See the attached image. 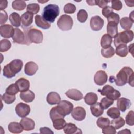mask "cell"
<instances>
[{"label":"cell","mask_w":134,"mask_h":134,"mask_svg":"<svg viewBox=\"0 0 134 134\" xmlns=\"http://www.w3.org/2000/svg\"><path fill=\"white\" fill-rule=\"evenodd\" d=\"M23 66V63L21 60H14L4 67L3 75L6 78H12L21 71Z\"/></svg>","instance_id":"6da1fadb"},{"label":"cell","mask_w":134,"mask_h":134,"mask_svg":"<svg viewBox=\"0 0 134 134\" xmlns=\"http://www.w3.org/2000/svg\"><path fill=\"white\" fill-rule=\"evenodd\" d=\"M22 27L24 29L28 45L31 43L39 44L42 42L43 34L40 30L36 28H28V30H27V29H25L23 27Z\"/></svg>","instance_id":"7a4b0ae2"},{"label":"cell","mask_w":134,"mask_h":134,"mask_svg":"<svg viewBox=\"0 0 134 134\" xmlns=\"http://www.w3.org/2000/svg\"><path fill=\"white\" fill-rule=\"evenodd\" d=\"M60 13L59 7L55 4H49L44 7L42 13V18L48 23H53Z\"/></svg>","instance_id":"3957f363"},{"label":"cell","mask_w":134,"mask_h":134,"mask_svg":"<svg viewBox=\"0 0 134 134\" xmlns=\"http://www.w3.org/2000/svg\"><path fill=\"white\" fill-rule=\"evenodd\" d=\"M133 73L131 68L125 66L122 68L116 75L115 80L116 84L117 86H121L125 85L128 81L129 77Z\"/></svg>","instance_id":"277c9868"},{"label":"cell","mask_w":134,"mask_h":134,"mask_svg":"<svg viewBox=\"0 0 134 134\" xmlns=\"http://www.w3.org/2000/svg\"><path fill=\"white\" fill-rule=\"evenodd\" d=\"M114 38V43L116 47L119 44H126L133 40V32L131 30H125L118 33Z\"/></svg>","instance_id":"5b68a950"},{"label":"cell","mask_w":134,"mask_h":134,"mask_svg":"<svg viewBox=\"0 0 134 134\" xmlns=\"http://www.w3.org/2000/svg\"><path fill=\"white\" fill-rule=\"evenodd\" d=\"M73 24L72 18L65 14L61 15L57 21L58 27L62 31H68L72 29Z\"/></svg>","instance_id":"8992f818"},{"label":"cell","mask_w":134,"mask_h":134,"mask_svg":"<svg viewBox=\"0 0 134 134\" xmlns=\"http://www.w3.org/2000/svg\"><path fill=\"white\" fill-rule=\"evenodd\" d=\"M12 38L14 43L19 44L28 45L25 33L18 28H14V32Z\"/></svg>","instance_id":"52a82bcc"},{"label":"cell","mask_w":134,"mask_h":134,"mask_svg":"<svg viewBox=\"0 0 134 134\" xmlns=\"http://www.w3.org/2000/svg\"><path fill=\"white\" fill-rule=\"evenodd\" d=\"M15 111L16 114L19 117L24 118L29 114L30 112V107L26 104L19 103L15 107Z\"/></svg>","instance_id":"ba28073f"},{"label":"cell","mask_w":134,"mask_h":134,"mask_svg":"<svg viewBox=\"0 0 134 134\" xmlns=\"http://www.w3.org/2000/svg\"><path fill=\"white\" fill-rule=\"evenodd\" d=\"M104 24V20L99 16H95L91 18L90 27L94 31L100 30L103 28Z\"/></svg>","instance_id":"9c48e42d"},{"label":"cell","mask_w":134,"mask_h":134,"mask_svg":"<svg viewBox=\"0 0 134 134\" xmlns=\"http://www.w3.org/2000/svg\"><path fill=\"white\" fill-rule=\"evenodd\" d=\"M72 117L76 120L82 121L84 120L86 116V111L81 106H77L73 109L71 112Z\"/></svg>","instance_id":"30bf717a"},{"label":"cell","mask_w":134,"mask_h":134,"mask_svg":"<svg viewBox=\"0 0 134 134\" xmlns=\"http://www.w3.org/2000/svg\"><path fill=\"white\" fill-rule=\"evenodd\" d=\"M14 32V28L9 24H4L0 27V34L3 38H10L13 36Z\"/></svg>","instance_id":"8fae6325"},{"label":"cell","mask_w":134,"mask_h":134,"mask_svg":"<svg viewBox=\"0 0 134 134\" xmlns=\"http://www.w3.org/2000/svg\"><path fill=\"white\" fill-rule=\"evenodd\" d=\"M58 106L65 116L69 115L73 109V105L72 103L65 100H61L58 104Z\"/></svg>","instance_id":"7c38bea8"},{"label":"cell","mask_w":134,"mask_h":134,"mask_svg":"<svg viewBox=\"0 0 134 134\" xmlns=\"http://www.w3.org/2000/svg\"><path fill=\"white\" fill-rule=\"evenodd\" d=\"M107 79L108 76L106 73L103 70H99L95 73L94 80L95 84L100 86L107 82Z\"/></svg>","instance_id":"4fadbf2b"},{"label":"cell","mask_w":134,"mask_h":134,"mask_svg":"<svg viewBox=\"0 0 134 134\" xmlns=\"http://www.w3.org/2000/svg\"><path fill=\"white\" fill-rule=\"evenodd\" d=\"M20 124L23 129L26 131L32 130L35 128V121L32 119L26 117L21 119Z\"/></svg>","instance_id":"5bb4252c"},{"label":"cell","mask_w":134,"mask_h":134,"mask_svg":"<svg viewBox=\"0 0 134 134\" xmlns=\"http://www.w3.org/2000/svg\"><path fill=\"white\" fill-rule=\"evenodd\" d=\"M38 70V65L33 61H29L26 63L25 65V73L29 76L34 75Z\"/></svg>","instance_id":"9a60e30c"},{"label":"cell","mask_w":134,"mask_h":134,"mask_svg":"<svg viewBox=\"0 0 134 134\" xmlns=\"http://www.w3.org/2000/svg\"><path fill=\"white\" fill-rule=\"evenodd\" d=\"M131 105L130 100L126 98L121 97L117 100V108L122 112L125 111L128 109Z\"/></svg>","instance_id":"2e32d148"},{"label":"cell","mask_w":134,"mask_h":134,"mask_svg":"<svg viewBox=\"0 0 134 134\" xmlns=\"http://www.w3.org/2000/svg\"><path fill=\"white\" fill-rule=\"evenodd\" d=\"M65 95L69 98L75 101L81 100L83 98L82 93L76 89H70L65 92Z\"/></svg>","instance_id":"e0dca14e"},{"label":"cell","mask_w":134,"mask_h":134,"mask_svg":"<svg viewBox=\"0 0 134 134\" xmlns=\"http://www.w3.org/2000/svg\"><path fill=\"white\" fill-rule=\"evenodd\" d=\"M34 14L31 13L26 12L21 16L22 27H27L31 25L33 21Z\"/></svg>","instance_id":"ac0fdd59"},{"label":"cell","mask_w":134,"mask_h":134,"mask_svg":"<svg viewBox=\"0 0 134 134\" xmlns=\"http://www.w3.org/2000/svg\"><path fill=\"white\" fill-rule=\"evenodd\" d=\"M64 117L65 115L63 114L58 106L52 107L50 110V117L52 121L58 118H64Z\"/></svg>","instance_id":"d6986e66"},{"label":"cell","mask_w":134,"mask_h":134,"mask_svg":"<svg viewBox=\"0 0 134 134\" xmlns=\"http://www.w3.org/2000/svg\"><path fill=\"white\" fill-rule=\"evenodd\" d=\"M15 84L18 87L19 91L20 92L27 91L30 86L29 81L25 78H20L17 80Z\"/></svg>","instance_id":"ffe728a7"},{"label":"cell","mask_w":134,"mask_h":134,"mask_svg":"<svg viewBox=\"0 0 134 134\" xmlns=\"http://www.w3.org/2000/svg\"><path fill=\"white\" fill-rule=\"evenodd\" d=\"M61 101V97L59 94L55 92L49 93L47 96V102L51 105L58 104Z\"/></svg>","instance_id":"44dd1931"},{"label":"cell","mask_w":134,"mask_h":134,"mask_svg":"<svg viewBox=\"0 0 134 134\" xmlns=\"http://www.w3.org/2000/svg\"><path fill=\"white\" fill-rule=\"evenodd\" d=\"M64 132L66 134H74V133H82L81 130L78 128L76 125L73 123L66 124L63 128Z\"/></svg>","instance_id":"7402d4cb"},{"label":"cell","mask_w":134,"mask_h":134,"mask_svg":"<svg viewBox=\"0 0 134 134\" xmlns=\"http://www.w3.org/2000/svg\"><path fill=\"white\" fill-rule=\"evenodd\" d=\"M35 23L36 25L42 29H47L50 27L51 25L49 23L46 21L42 16L39 15H37L35 17Z\"/></svg>","instance_id":"603a6c76"},{"label":"cell","mask_w":134,"mask_h":134,"mask_svg":"<svg viewBox=\"0 0 134 134\" xmlns=\"http://www.w3.org/2000/svg\"><path fill=\"white\" fill-rule=\"evenodd\" d=\"M19 96L21 99L26 103L32 102L35 98L34 93L30 90L21 92Z\"/></svg>","instance_id":"cb8c5ba5"},{"label":"cell","mask_w":134,"mask_h":134,"mask_svg":"<svg viewBox=\"0 0 134 134\" xmlns=\"http://www.w3.org/2000/svg\"><path fill=\"white\" fill-rule=\"evenodd\" d=\"M118 24L109 21L108 22L107 25V32L111 38H115L118 34Z\"/></svg>","instance_id":"d4e9b609"},{"label":"cell","mask_w":134,"mask_h":134,"mask_svg":"<svg viewBox=\"0 0 134 134\" xmlns=\"http://www.w3.org/2000/svg\"><path fill=\"white\" fill-rule=\"evenodd\" d=\"M92 114L96 117L100 116L104 113V109L102 107L100 103H96L90 107Z\"/></svg>","instance_id":"484cf974"},{"label":"cell","mask_w":134,"mask_h":134,"mask_svg":"<svg viewBox=\"0 0 134 134\" xmlns=\"http://www.w3.org/2000/svg\"><path fill=\"white\" fill-rule=\"evenodd\" d=\"M9 20L12 25L14 27H19L21 25V17L20 15L16 12H13L10 15L9 17Z\"/></svg>","instance_id":"4316f807"},{"label":"cell","mask_w":134,"mask_h":134,"mask_svg":"<svg viewBox=\"0 0 134 134\" xmlns=\"http://www.w3.org/2000/svg\"><path fill=\"white\" fill-rule=\"evenodd\" d=\"M8 129L13 133H19L22 132L24 130L20 124L16 122H10L8 126Z\"/></svg>","instance_id":"83f0119b"},{"label":"cell","mask_w":134,"mask_h":134,"mask_svg":"<svg viewBox=\"0 0 134 134\" xmlns=\"http://www.w3.org/2000/svg\"><path fill=\"white\" fill-rule=\"evenodd\" d=\"M97 95L95 93L92 92L88 93L84 97V101L85 103L91 106L95 104L97 102Z\"/></svg>","instance_id":"f1b7e54d"},{"label":"cell","mask_w":134,"mask_h":134,"mask_svg":"<svg viewBox=\"0 0 134 134\" xmlns=\"http://www.w3.org/2000/svg\"><path fill=\"white\" fill-rule=\"evenodd\" d=\"M116 53L117 55L121 57H125L128 53V50L126 44H121L116 47Z\"/></svg>","instance_id":"f546056e"},{"label":"cell","mask_w":134,"mask_h":134,"mask_svg":"<svg viewBox=\"0 0 134 134\" xmlns=\"http://www.w3.org/2000/svg\"><path fill=\"white\" fill-rule=\"evenodd\" d=\"M112 38L108 34H104L100 40V46L103 48H107L112 43Z\"/></svg>","instance_id":"4dcf8cb0"},{"label":"cell","mask_w":134,"mask_h":134,"mask_svg":"<svg viewBox=\"0 0 134 134\" xmlns=\"http://www.w3.org/2000/svg\"><path fill=\"white\" fill-rule=\"evenodd\" d=\"M119 21L120 26L125 30H130L133 25V22L127 17L122 18Z\"/></svg>","instance_id":"1f68e13d"},{"label":"cell","mask_w":134,"mask_h":134,"mask_svg":"<svg viewBox=\"0 0 134 134\" xmlns=\"http://www.w3.org/2000/svg\"><path fill=\"white\" fill-rule=\"evenodd\" d=\"M110 124L111 126L115 129H119L125 125V121L122 117L119 116L116 118H114V119H113L111 121Z\"/></svg>","instance_id":"d6a6232c"},{"label":"cell","mask_w":134,"mask_h":134,"mask_svg":"<svg viewBox=\"0 0 134 134\" xmlns=\"http://www.w3.org/2000/svg\"><path fill=\"white\" fill-rule=\"evenodd\" d=\"M12 8L18 11L24 10L26 7V3L24 1H14L12 4Z\"/></svg>","instance_id":"836d02e7"},{"label":"cell","mask_w":134,"mask_h":134,"mask_svg":"<svg viewBox=\"0 0 134 134\" xmlns=\"http://www.w3.org/2000/svg\"><path fill=\"white\" fill-rule=\"evenodd\" d=\"M115 50L111 46L107 48H102L101 50V54L102 56L105 58L112 57L115 54Z\"/></svg>","instance_id":"e575fe53"},{"label":"cell","mask_w":134,"mask_h":134,"mask_svg":"<svg viewBox=\"0 0 134 134\" xmlns=\"http://www.w3.org/2000/svg\"><path fill=\"white\" fill-rule=\"evenodd\" d=\"M52 122L53 127L57 130H60L61 129H63L66 124L64 118L57 119L52 121Z\"/></svg>","instance_id":"d590c367"},{"label":"cell","mask_w":134,"mask_h":134,"mask_svg":"<svg viewBox=\"0 0 134 134\" xmlns=\"http://www.w3.org/2000/svg\"><path fill=\"white\" fill-rule=\"evenodd\" d=\"M97 125L98 127L103 129L108 126H109L110 124V121L109 119L105 117H99L98 118L96 121Z\"/></svg>","instance_id":"8d00e7d4"},{"label":"cell","mask_w":134,"mask_h":134,"mask_svg":"<svg viewBox=\"0 0 134 134\" xmlns=\"http://www.w3.org/2000/svg\"><path fill=\"white\" fill-rule=\"evenodd\" d=\"M11 47V42L7 39H2L0 41V51L1 52H6Z\"/></svg>","instance_id":"74e56055"},{"label":"cell","mask_w":134,"mask_h":134,"mask_svg":"<svg viewBox=\"0 0 134 134\" xmlns=\"http://www.w3.org/2000/svg\"><path fill=\"white\" fill-rule=\"evenodd\" d=\"M107 115L111 118H116L120 116V113L119 109L115 107H111L107 111Z\"/></svg>","instance_id":"f35d334b"},{"label":"cell","mask_w":134,"mask_h":134,"mask_svg":"<svg viewBox=\"0 0 134 134\" xmlns=\"http://www.w3.org/2000/svg\"><path fill=\"white\" fill-rule=\"evenodd\" d=\"M40 10V6L37 3H31L28 4L27 7V12L32 13L33 14H37Z\"/></svg>","instance_id":"ab89813d"},{"label":"cell","mask_w":134,"mask_h":134,"mask_svg":"<svg viewBox=\"0 0 134 134\" xmlns=\"http://www.w3.org/2000/svg\"><path fill=\"white\" fill-rule=\"evenodd\" d=\"M88 14L84 9H80L77 14V20L81 23H84L87 19Z\"/></svg>","instance_id":"60d3db41"},{"label":"cell","mask_w":134,"mask_h":134,"mask_svg":"<svg viewBox=\"0 0 134 134\" xmlns=\"http://www.w3.org/2000/svg\"><path fill=\"white\" fill-rule=\"evenodd\" d=\"M1 98L6 104H10L15 100L16 97L15 95H10L6 93L1 96Z\"/></svg>","instance_id":"b9f144b4"},{"label":"cell","mask_w":134,"mask_h":134,"mask_svg":"<svg viewBox=\"0 0 134 134\" xmlns=\"http://www.w3.org/2000/svg\"><path fill=\"white\" fill-rule=\"evenodd\" d=\"M113 103V100H111L107 97H104L101 99L100 104L104 109H106L111 105H112Z\"/></svg>","instance_id":"7bdbcfd3"},{"label":"cell","mask_w":134,"mask_h":134,"mask_svg":"<svg viewBox=\"0 0 134 134\" xmlns=\"http://www.w3.org/2000/svg\"><path fill=\"white\" fill-rule=\"evenodd\" d=\"M19 91V89L17 85L15 84H12L10 85H9L7 88L6 89V93L10 94L15 95Z\"/></svg>","instance_id":"ee69618b"},{"label":"cell","mask_w":134,"mask_h":134,"mask_svg":"<svg viewBox=\"0 0 134 134\" xmlns=\"http://www.w3.org/2000/svg\"><path fill=\"white\" fill-rule=\"evenodd\" d=\"M63 10L66 14H73L76 10V7L72 3H68L64 6Z\"/></svg>","instance_id":"f6af8a7d"},{"label":"cell","mask_w":134,"mask_h":134,"mask_svg":"<svg viewBox=\"0 0 134 134\" xmlns=\"http://www.w3.org/2000/svg\"><path fill=\"white\" fill-rule=\"evenodd\" d=\"M114 90V87L109 85H105L102 90L100 91V93L102 95L107 96L109 93H110Z\"/></svg>","instance_id":"bcb514c9"},{"label":"cell","mask_w":134,"mask_h":134,"mask_svg":"<svg viewBox=\"0 0 134 134\" xmlns=\"http://www.w3.org/2000/svg\"><path fill=\"white\" fill-rule=\"evenodd\" d=\"M134 112L131 110L128 112L126 117V122L129 126H133L134 125Z\"/></svg>","instance_id":"7dc6e473"},{"label":"cell","mask_w":134,"mask_h":134,"mask_svg":"<svg viewBox=\"0 0 134 134\" xmlns=\"http://www.w3.org/2000/svg\"><path fill=\"white\" fill-rule=\"evenodd\" d=\"M120 96V93L119 91H118L117 90L114 89L110 93H109L107 96H106V97L115 100L118 99Z\"/></svg>","instance_id":"c3c4849f"},{"label":"cell","mask_w":134,"mask_h":134,"mask_svg":"<svg viewBox=\"0 0 134 134\" xmlns=\"http://www.w3.org/2000/svg\"><path fill=\"white\" fill-rule=\"evenodd\" d=\"M107 21H111L114 22L117 24H118L119 22V16L118 14L115 13H112L107 18Z\"/></svg>","instance_id":"681fc988"},{"label":"cell","mask_w":134,"mask_h":134,"mask_svg":"<svg viewBox=\"0 0 134 134\" xmlns=\"http://www.w3.org/2000/svg\"><path fill=\"white\" fill-rule=\"evenodd\" d=\"M112 9L116 10H120L122 8V4L121 2L119 0L112 1L111 2Z\"/></svg>","instance_id":"f907efd6"},{"label":"cell","mask_w":134,"mask_h":134,"mask_svg":"<svg viewBox=\"0 0 134 134\" xmlns=\"http://www.w3.org/2000/svg\"><path fill=\"white\" fill-rule=\"evenodd\" d=\"M102 12L103 15L107 18L108 17V16L112 13H113V9H112V8L111 7L107 6L103 8Z\"/></svg>","instance_id":"816d5d0a"},{"label":"cell","mask_w":134,"mask_h":134,"mask_svg":"<svg viewBox=\"0 0 134 134\" xmlns=\"http://www.w3.org/2000/svg\"><path fill=\"white\" fill-rule=\"evenodd\" d=\"M102 132L104 134H115L116 133V131L112 126H108L103 129Z\"/></svg>","instance_id":"f5cc1de1"},{"label":"cell","mask_w":134,"mask_h":134,"mask_svg":"<svg viewBox=\"0 0 134 134\" xmlns=\"http://www.w3.org/2000/svg\"><path fill=\"white\" fill-rule=\"evenodd\" d=\"M109 2V1H95V5H97L99 7L103 8L107 6L108 3Z\"/></svg>","instance_id":"db71d44e"},{"label":"cell","mask_w":134,"mask_h":134,"mask_svg":"<svg viewBox=\"0 0 134 134\" xmlns=\"http://www.w3.org/2000/svg\"><path fill=\"white\" fill-rule=\"evenodd\" d=\"M8 18V16H7V14L6 13V12L4 10L3 12L1 11V22L0 24L1 25H3V24H5Z\"/></svg>","instance_id":"11a10c76"},{"label":"cell","mask_w":134,"mask_h":134,"mask_svg":"<svg viewBox=\"0 0 134 134\" xmlns=\"http://www.w3.org/2000/svg\"><path fill=\"white\" fill-rule=\"evenodd\" d=\"M39 130L40 133H53V132L48 127H42Z\"/></svg>","instance_id":"9f6ffc18"},{"label":"cell","mask_w":134,"mask_h":134,"mask_svg":"<svg viewBox=\"0 0 134 134\" xmlns=\"http://www.w3.org/2000/svg\"><path fill=\"white\" fill-rule=\"evenodd\" d=\"M7 6V2L6 1H2L1 2V5H0V7H1V10L2 11L4 10L5 8H6Z\"/></svg>","instance_id":"6f0895ef"},{"label":"cell","mask_w":134,"mask_h":134,"mask_svg":"<svg viewBox=\"0 0 134 134\" xmlns=\"http://www.w3.org/2000/svg\"><path fill=\"white\" fill-rule=\"evenodd\" d=\"M133 75L134 74L133 73L129 77L128 81V82L129 85H130L131 86H133Z\"/></svg>","instance_id":"680465c9"},{"label":"cell","mask_w":134,"mask_h":134,"mask_svg":"<svg viewBox=\"0 0 134 134\" xmlns=\"http://www.w3.org/2000/svg\"><path fill=\"white\" fill-rule=\"evenodd\" d=\"M118 133H128V134H130L131 133V132L128 129H123L122 131H120L118 132Z\"/></svg>","instance_id":"91938a15"},{"label":"cell","mask_w":134,"mask_h":134,"mask_svg":"<svg viewBox=\"0 0 134 134\" xmlns=\"http://www.w3.org/2000/svg\"><path fill=\"white\" fill-rule=\"evenodd\" d=\"M86 3L90 5V6H94L95 5V1H86Z\"/></svg>","instance_id":"94428289"},{"label":"cell","mask_w":134,"mask_h":134,"mask_svg":"<svg viewBox=\"0 0 134 134\" xmlns=\"http://www.w3.org/2000/svg\"><path fill=\"white\" fill-rule=\"evenodd\" d=\"M133 13H134V12L132 11V12L129 14V18L133 23V21H133V20H133Z\"/></svg>","instance_id":"6125c7cd"}]
</instances>
